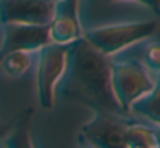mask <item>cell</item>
I'll use <instances>...</instances> for the list:
<instances>
[{"label":"cell","mask_w":160,"mask_h":148,"mask_svg":"<svg viewBox=\"0 0 160 148\" xmlns=\"http://www.w3.org/2000/svg\"><path fill=\"white\" fill-rule=\"evenodd\" d=\"M129 114H136V115L146 117L148 120L155 122L160 127V79L157 81L155 88L148 95H145L141 100H138L131 107V112Z\"/></svg>","instance_id":"obj_10"},{"label":"cell","mask_w":160,"mask_h":148,"mask_svg":"<svg viewBox=\"0 0 160 148\" xmlns=\"http://www.w3.org/2000/svg\"><path fill=\"white\" fill-rule=\"evenodd\" d=\"M0 148H5V145H4V141L0 140Z\"/></svg>","instance_id":"obj_16"},{"label":"cell","mask_w":160,"mask_h":148,"mask_svg":"<svg viewBox=\"0 0 160 148\" xmlns=\"http://www.w3.org/2000/svg\"><path fill=\"white\" fill-rule=\"evenodd\" d=\"M141 62L153 74H160V41H150L143 48Z\"/></svg>","instance_id":"obj_13"},{"label":"cell","mask_w":160,"mask_h":148,"mask_svg":"<svg viewBox=\"0 0 160 148\" xmlns=\"http://www.w3.org/2000/svg\"><path fill=\"white\" fill-rule=\"evenodd\" d=\"M124 115L95 112V115L79 129V143L90 148H128Z\"/></svg>","instance_id":"obj_5"},{"label":"cell","mask_w":160,"mask_h":148,"mask_svg":"<svg viewBox=\"0 0 160 148\" xmlns=\"http://www.w3.org/2000/svg\"><path fill=\"white\" fill-rule=\"evenodd\" d=\"M112 89L121 109L128 115L131 107L145 95H148L157 84L155 74L141 60H115L112 62Z\"/></svg>","instance_id":"obj_3"},{"label":"cell","mask_w":160,"mask_h":148,"mask_svg":"<svg viewBox=\"0 0 160 148\" xmlns=\"http://www.w3.org/2000/svg\"><path fill=\"white\" fill-rule=\"evenodd\" d=\"M112 60L102 54L86 38L69 45L67 69L62 78L66 98L83 103L93 112L126 115L112 89Z\"/></svg>","instance_id":"obj_1"},{"label":"cell","mask_w":160,"mask_h":148,"mask_svg":"<svg viewBox=\"0 0 160 148\" xmlns=\"http://www.w3.org/2000/svg\"><path fill=\"white\" fill-rule=\"evenodd\" d=\"M11 131V126H7V124H4V120H2V115H0V140H4V136Z\"/></svg>","instance_id":"obj_15"},{"label":"cell","mask_w":160,"mask_h":148,"mask_svg":"<svg viewBox=\"0 0 160 148\" xmlns=\"http://www.w3.org/2000/svg\"><path fill=\"white\" fill-rule=\"evenodd\" d=\"M128 148H153L158 145V134L145 124H128Z\"/></svg>","instance_id":"obj_11"},{"label":"cell","mask_w":160,"mask_h":148,"mask_svg":"<svg viewBox=\"0 0 160 148\" xmlns=\"http://www.w3.org/2000/svg\"><path fill=\"white\" fill-rule=\"evenodd\" d=\"M31 54L33 52H26V50L11 52L0 60V67L11 78H19L31 67Z\"/></svg>","instance_id":"obj_12"},{"label":"cell","mask_w":160,"mask_h":148,"mask_svg":"<svg viewBox=\"0 0 160 148\" xmlns=\"http://www.w3.org/2000/svg\"><path fill=\"white\" fill-rule=\"evenodd\" d=\"M79 148H90V146H84V145H81V146Z\"/></svg>","instance_id":"obj_18"},{"label":"cell","mask_w":160,"mask_h":148,"mask_svg":"<svg viewBox=\"0 0 160 148\" xmlns=\"http://www.w3.org/2000/svg\"><path fill=\"white\" fill-rule=\"evenodd\" d=\"M153 148H160V143H158V145H155V146H153Z\"/></svg>","instance_id":"obj_17"},{"label":"cell","mask_w":160,"mask_h":148,"mask_svg":"<svg viewBox=\"0 0 160 148\" xmlns=\"http://www.w3.org/2000/svg\"><path fill=\"white\" fill-rule=\"evenodd\" d=\"M79 2L81 0H59L53 19L48 24L52 43L71 45L84 36L79 21Z\"/></svg>","instance_id":"obj_8"},{"label":"cell","mask_w":160,"mask_h":148,"mask_svg":"<svg viewBox=\"0 0 160 148\" xmlns=\"http://www.w3.org/2000/svg\"><path fill=\"white\" fill-rule=\"evenodd\" d=\"M59 0H2L0 19L4 24L48 26Z\"/></svg>","instance_id":"obj_6"},{"label":"cell","mask_w":160,"mask_h":148,"mask_svg":"<svg viewBox=\"0 0 160 148\" xmlns=\"http://www.w3.org/2000/svg\"><path fill=\"white\" fill-rule=\"evenodd\" d=\"M69 45L48 43L38 50V67H36V96L38 103L47 110L55 105L57 86L60 84L67 69Z\"/></svg>","instance_id":"obj_4"},{"label":"cell","mask_w":160,"mask_h":148,"mask_svg":"<svg viewBox=\"0 0 160 148\" xmlns=\"http://www.w3.org/2000/svg\"><path fill=\"white\" fill-rule=\"evenodd\" d=\"M105 2H122V0H105ZM128 2H136L141 3V5L148 7L152 12L160 14V0H128Z\"/></svg>","instance_id":"obj_14"},{"label":"cell","mask_w":160,"mask_h":148,"mask_svg":"<svg viewBox=\"0 0 160 148\" xmlns=\"http://www.w3.org/2000/svg\"><path fill=\"white\" fill-rule=\"evenodd\" d=\"M52 43L48 26H33V24H5L4 40L0 45V60L7 54L16 50L35 52Z\"/></svg>","instance_id":"obj_7"},{"label":"cell","mask_w":160,"mask_h":148,"mask_svg":"<svg viewBox=\"0 0 160 148\" xmlns=\"http://www.w3.org/2000/svg\"><path fill=\"white\" fill-rule=\"evenodd\" d=\"M35 115V109H26L11 126V131L4 136L5 148H35L31 134V120Z\"/></svg>","instance_id":"obj_9"},{"label":"cell","mask_w":160,"mask_h":148,"mask_svg":"<svg viewBox=\"0 0 160 148\" xmlns=\"http://www.w3.org/2000/svg\"><path fill=\"white\" fill-rule=\"evenodd\" d=\"M158 29L157 21H134V23H117L98 26L84 31V38L102 54L117 55L141 41L152 38Z\"/></svg>","instance_id":"obj_2"}]
</instances>
